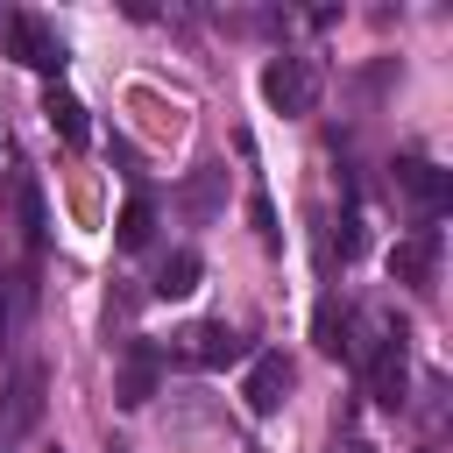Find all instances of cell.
<instances>
[{
    "label": "cell",
    "instance_id": "obj_1",
    "mask_svg": "<svg viewBox=\"0 0 453 453\" xmlns=\"http://www.w3.org/2000/svg\"><path fill=\"white\" fill-rule=\"evenodd\" d=\"M368 396L382 411H403L411 403V333L403 326H389L375 340V354H368Z\"/></svg>",
    "mask_w": 453,
    "mask_h": 453
},
{
    "label": "cell",
    "instance_id": "obj_2",
    "mask_svg": "<svg viewBox=\"0 0 453 453\" xmlns=\"http://www.w3.org/2000/svg\"><path fill=\"white\" fill-rule=\"evenodd\" d=\"M0 28H7V50H14V57L28 64V71H42V78H57V71L71 64V50H64V35H57V28L42 21V14H7Z\"/></svg>",
    "mask_w": 453,
    "mask_h": 453
},
{
    "label": "cell",
    "instance_id": "obj_3",
    "mask_svg": "<svg viewBox=\"0 0 453 453\" xmlns=\"http://www.w3.org/2000/svg\"><path fill=\"white\" fill-rule=\"evenodd\" d=\"M262 99H269L276 113H311V106H319V71H311L304 57H269V64H262Z\"/></svg>",
    "mask_w": 453,
    "mask_h": 453
},
{
    "label": "cell",
    "instance_id": "obj_4",
    "mask_svg": "<svg viewBox=\"0 0 453 453\" xmlns=\"http://www.w3.org/2000/svg\"><path fill=\"white\" fill-rule=\"evenodd\" d=\"M389 276H396L403 290L432 297V290H439V226H411V234L389 248Z\"/></svg>",
    "mask_w": 453,
    "mask_h": 453
},
{
    "label": "cell",
    "instance_id": "obj_5",
    "mask_svg": "<svg viewBox=\"0 0 453 453\" xmlns=\"http://www.w3.org/2000/svg\"><path fill=\"white\" fill-rule=\"evenodd\" d=\"M241 354L248 347H241V333L226 319H198V326L177 333V361H191V368H234Z\"/></svg>",
    "mask_w": 453,
    "mask_h": 453
},
{
    "label": "cell",
    "instance_id": "obj_6",
    "mask_svg": "<svg viewBox=\"0 0 453 453\" xmlns=\"http://www.w3.org/2000/svg\"><path fill=\"white\" fill-rule=\"evenodd\" d=\"M290 382H297V368H290V354H255L248 361V382H241V396H248V418H276L283 411V396H290Z\"/></svg>",
    "mask_w": 453,
    "mask_h": 453
},
{
    "label": "cell",
    "instance_id": "obj_7",
    "mask_svg": "<svg viewBox=\"0 0 453 453\" xmlns=\"http://www.w3.org/2000/svg\"><path fill=\"white\" fill-rule=\"evenodd\" d=\"M156 382H163V347H149V340H127V354H120V375H113V403H120V411H142V403L156 396Z\"/></svg>",
    "mask_w": 453,
    "mask_h": 453
},
{
    "label": "cell",
    "instance_id": "obj_8",
    "mask_svg": "<svg viewBox=\"0 0 453 453\" xmlns=\"http://www.w3.org/2000/svg\"><path fill=\"white\" fill-rule=\"evenodd\" d=\"M396 191H411V198H418V212H425L418 226H432V219L453 205V177H446V170H432L425 156H396Z\"/></svg>",
    "mask_w": 453,
    "mask_h": 453
},
{
    "label": "cell",
    "instance_id": "obj_9",
    "mask_svg": "<svg viewBox=\"0 0 453 453\" xmlns=\"http://www.w3.org/2000/svg\"><path fill=\"white\" fill-rule=\"evenodd\" d=\"M42 425V368L21 361L14 382H7V418H0V439H28Z\"/></svg>",
    "mask_w": 453,
    "mask_h": 453
},
{
    "label": "cell",
    "instance_id": "obj_10",
    "mask_svg": "<svg viewBox=\"0 0 453 453\" xmlns=\"http://www.w3.org/2000/svg\"><path fill=\"white\" fill-rule=\"evenodd\" d=\"M219 205H226V163H198L184 177V191H177V212L191 226H205V219H219Z\"/></svg>",
    "mask_w": 453,
    "mask_h": 453
},
{
    "label": "cell",
    "instance_id": "obj_11",
    "mask_svg": "<svg viewBox=\"0 0 453 453\" xmlns=\"http://www.w3.org/2000/svg\"><path fill=\"white\" fill-rule=\"evenodd\" d=\"M14 219H21V248H28V262H42L50 212H42V184H35V177H14Z\"/></svg>",
    "mask_w": 453,
    "mask_h": 453
},
{
    "label": "cell",
    "instance_id": "obj_12",
    "mask_svg": "<svg viewBox=\"0 0 453 453\" xmlns=\"http://www.w3.org/2000/svg\"><path fill=\"white\" fill-rule=\"evenodd\" d=\"M42 113H50V127L64 134V149H85V142H92V120H85V99H78V92L50 85V92H42Z\"/></svg>",
    "mask_w": 453,
    "mask_h": 453
},
{
    "label": "cell",
    "instance_id": "obj_13",
    "mask_svg": "<svg viewBox=\"0 0 453 453\" xmlns=\"http://www.w3.org/2000/svg\"><path fill=\"white\" fill-rule=\"evenodd\" d=\"M198 276H205V262H198L191 248H177V255H163V269H156V283H149V297H163V304H177V297H191V290H198Z\"/></svg>",
    "mask_w": 453,
    "mask_h": 453
},
{
    "label": "cell",
    "instance_id": "obj_14",
    "mask_svg": "<svg viewBox=\"0 0 453 453\" xmlns=\"http://www.w3.org/2000/svg\"><path fill=\"white\" fill-rule=\"evenodd\" d=\"M319 354H333V361H354V304H340V297H326L319 304Z\"/></svg>",
    "mask_w": 453,
    "mask_h": 453
},
{
    "label": "cell",
    "instance_id": "obj_15",
    "mask_svg": "<svg viewBox=\"0 0 453 453\" xmlns=\"http://www.w3.org/2000/svg\"><path fill=\"white\" fill-rule=\"evenodd\" d=\"M149 234H156V205H149V198H127L120 219H113V241H120V248H149Z\"/></svg>",
    "mask_w": 453,
    "mask_h": 453
},
{
    "label": "cell",
    "instance_id": "obj_16",
    "mask_svg": "<svg viewBox=\"0 0 453 453\" xmlns=\"http://www.w3.org/2000/svg\"><path fill=\"white\" fill-rule=\"evenodd\" d=\"M248 219H255L262 248H276V241H283V234H276V205H269V191H248Z\"/></svg>",
    "mask_w": 453,
    "mask_h": 453
},
{
    "label": "cell",
    "instance_id": "obj_17",
    "mask_svg": "<svg viewBox=\"0 0 453 453\" xmlns=\"http://www.w3.org/2000/svg\"><path fill=\"white\" fill-rule=\"evenodd\" d=\"M333 453H368V446L361 439H333Z\"/></svg>",
    "mask_w": 453,
    "mask_h": 453
},
{
    "label": "cell",
    "instance_id": "obj_18",
    "mask_svg": "<svg viewBox=\"0 0 453 453\" xmlns=\"http://www.w3.org/2000/svg\"><path fill=\"white\" fill-rule=\"evenodd\" d=\"M106 453H127V446H106Z\"/></svg>",
    "mask_w": 453,
    "mask_h": 453
},
{
    "label": "cell",
    "instance_id": "obj_19",
    "mask_svg": "<svg viewBox=\"0 0 453 453\" xmlns=\"http://www.w3.org/2000/svg\"><path fill=\"white\" fill-rule=\"evenodd\" d=\"M50 453H64V446H50Z\"/></svg>",
    "mask_w": 453,
    "mask_h": 453
}]
</instances>
